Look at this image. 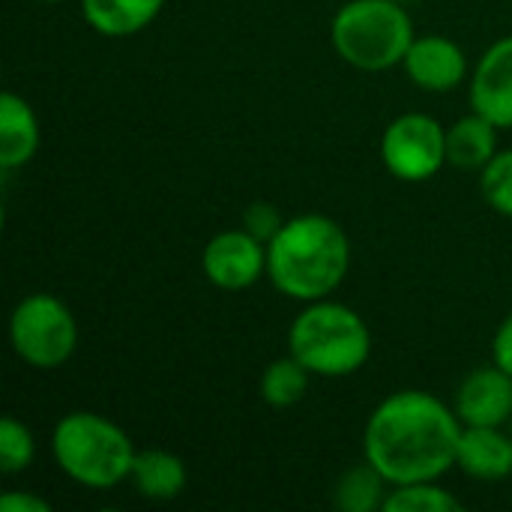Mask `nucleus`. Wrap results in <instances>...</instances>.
I'll use <instances>...</instances> for the list:
<instances>
[{"instance_id":"f257e3e1","label":"nucleus","mask_w":512,"mask_h":512,"mask_svg":"<svg viewBox=\"0 0 512 512\" xmlns=\"http://www.w3.org/2000/svg\"><path fill=\"white\" fill-rule=\"evenodd\" d=\"M462 420L426 390H396L375 405L363 429V459L390 486L441 480L456 468Z\"/></svg>"},{"instance_id":"f03ea898","label":"nucleus","mask_w":512,"mask_h":512,"mask_svg":"<svg viewBox=\"0 0 512 512\" xmlns=\"http://www.w3.org/2000/svg\"><path fill=\"white\" fill-rule=\"evenodd\" d=\"M351 270V240L327 213H300L285 219L267 243L270 285L297 303L333 297Z\"/></svg>"},{"instance_id":"7ed1b4c3","label":"nucleus","mask_w":512,"mask_h":512,"mask_svg":"<svg viewBox=\"0 0 512 512\" xmlns=\"http://www.w3.org/2000/svg\"><path fill=\"white\" fill-rule=\"evenodd\" d=\"M135 453L126 429L96 411H69L51 432V456L60 474L93 492L126 483Z\"/></svg>"},{"instance_id":"20e7f679","label":"nucleus","mask_w":512,"mask_h":512,"mask_svg":"<svg viewBox=\"0 0 512 512\" xmlns=\"http://www.w3.org/2000/svg\"><path fill=\"white\" fill-rule=\"evenodd\" d=\"M288 354L315 378L357 375L372 357V333L363 315L330 297L303 303L288 327Z\"/></svg>"},{"instance_id":"39448f33","label":"nucleus","mask_w":512,"mask_h":512,"mask_svg":"<svg viewBox=\"0 0 512 512\" xmlns=\"http://www.w3.org/2000/svg\"><path fill=\"white\" fill-rule=\"evenodd\" d=\"M414 39V18L399 0H348L330 21L336 54L360 72L402 66Z\"/></svg>"},{"instance_id":"423d86ee","label":"nucleus","mask_w":512,"mask_h":512,"mask_svg":"<svg viewBox=\"0 0 512 512\" xmlns=\"http://www.w3.org/2000/svg\"><path fill=\"white\" fill-rule=\"evenodd\" d=\"M9 345L30 369H60L78 348V321L57 294H27L9 315Z\"/></svg>"},{"instance_id":"0eeeda50","label":"nucleus","mask_w":512,"mask_h":512,"mask_svg":"<svg viewBox=\"0 0 512 512\" xmlns=\"http://www.w3.org/2000/svg\"><path fill=\"white\" fill-rule=\"evenodd\" d=\"M381 162L402 183H426L447 165V126L432 114L408 111L381 135Z\"/></svg>"},{"instance_id":"6e6552de","label":"nucleus","mask_w":512,"mask_h":512,"mask_svg":"<svg viewBox=\"0 0 512 512\" xmlns=\"http://www.w3.org/2000/svg\"><path fill=\"white\" fill-rule=\"evenodd\" d=\"M201 270L222 291H246L267 276V243L246 228L219 231L201 252Z\"/></svg>"},{"instance_id":"1a4fd4ad","label":"nucleus","mask_w":512,"mask_h":512,"mask_svg":"<svg viewBox=\"0 0 512 512\" xmlns=\"http://www.w3.org/2000/svg\"><path fill=\"white\" fill-rule=\"evenodd\" d=\"M402 69L414 87L426 93H450L468 81V54L450 36L423 33L411 42Z\"/></svg>"},{"instance_id":"9d476101","label":"nucleus","mask_w":512,"mask_h":512,"mask_svg":"<svg viewBox=\"0 0 512 512\" xmlns=\"http://www.w3.org/2000/svg\"><path fill=\"white\" fill-rule=\"evenodd\" d=\"M468 102L498 129H512V36L495 39L483 51L468 78Z\"/></svg>"},{"instance_id":"9b49d317","label":"nucleus","mask_w":512,"mask_h":512,"mask_svg":"<svg viewBox=\"0 0 512 512\" xmlns=\"http://www.w3.org/2000/svg\"><path fill=\"white\" fill-rule=\"evenodd\" d=\"M462 426H507L512 417V375L489 363L471 369L453 402Z\"/></svg>"},{"instance_id":"f8f14e48","label":"nucleus","mask_w":512,"mask_h":512,"mask_svg":"<svg viewBox=\"0 0 512 512\" xmlns=\"http://www.w3.org/2000/svg\"><path fill=\"white\" fill-rule=\"evenodd\" d=\"M456 468L477 483L512 477V432H504V426H465Z\"/></svg>"},{"instance_id":"ddd939ff","label":"nucleus","mask_w":512,"mask_h":512,"mask_svg":"<svg viewBox=\"0 0 512 512\" xmlns=\"http://www.w3.org/2000/svg\"><path fill=\"white\" fill-rule=\"evenodd\" d=\"M42 144V129L33 105L18 96L15 90H6L0 96V168L3 174L24 168L33 162Z\"/></svg>"},{"instance_id":"4468645a","label":"nucleus","mask_w":512,"mask_h":512,"mask_svg":"<svg viewBox=\"0 0 512 512\" xmlns=\"http://www.w3.org/2000/svg\"><path fill=\"white\" fill-rule=\"evenodd\" d=\"M78 6L90 30L105 39H126L147 30L165 9V0H78Z\"/></svg>"},{"instance_id":"2eb2a0df","label":"nucleus","mask_w":512,"mask_h":512,"mask_svg":"<svg viewBox=\"0 0 512 512\" xmlns=\"http://www.w3.org/2000/svg\"><path fill=\"white\" fill-rule=\"evenodd\" d=\"M129 483L147 501H174L189 486V468L177 453L150 447L135 453Z\"/></svg>"},{"instance_id":"dca6fc26","label":"nucleus","mask_w":512,"mask_h":512,"mask_svg":"<svg viewBox=\"0 0 512 512\" xmlns=\"http://www.w3.org/2000/svg\"><path fill=\"white\" fill-rule=\"evenodd\" d=\"M498 132L501 129L477 111L459 117L447 126V165L459 171H483L501 150Z\"/></svg>"},{"instance_id":"f3484780","label":"nucleus","mask_w":512,"mask_h":512,"mask_svg":"<svg viewBox=\"0 0 512 512\" xmlns=\"http://www.w3.org/2000/svg\"><path fill=\"white\" fill-rule=\"evenodd\" d=\"M387 492L390 483L384 480V474L363 459L360 465H351L348 471L339 474L330 498L333 507L342 512H378L384 510Z\"/></svg>"},{"instance_id":"a211bd4d","label":"nucleus","mask_w":512,"mask_h":512,"mask_svg":"<svg viewBox=\"0 0 512 512\" xmlns=\"http://www.w3.org/2000/svg\"><path fill=\"white\" fill-rule=\"evenodd\" d=\"M312 378L315 375L297 357L285 354L264 369V375L258 381V393L270 408H294L306 399Z\"/></svg>"},{"instance_id":"6ab92c4d","label":"nucleus","mask_w":512,"mask_h":512,"mask_svg":"<svg viewBox=\"0 0 512 512\" xmlns=\"http://www.w3.org/2000/svg\"><path fill=\"white\" fill-rule=\"evenodd\" d=\"M465 504L438 480L408 483V486H390L384 512H462Z\"/></svg>"},{"instance_id":"aec40b11","label":"nucleus","mask_w":512,"mask_h":512,"mask_svg":"<svg viewBox=\"0 0 512 512\" xmlns=\"http://www.w3.org/2000/svg\"><path fill=\"white\" fill-rule=\"evenodd\" d=\"M36 459V438L33 432L12 414L0 420V474L18 477Z\"/></svg>"},{"instance_id":"412c9836","label":"nucleus","mask_w":512,"mask_h":512,"mask_svg":"<svg viewBox=\"0 0 512 512\" xmlns=\"http://www.w3.org/2000/svg\"><path fill=\"white\" fill-rule=\"evenodd\" d=\"M480 192L495 213L512 219V147L498 150L495 159L480 171Z\"/></svg>"},{"instance_id":"4be33fe9","label":"nucleus","mask_w":512,"mask_h":512,"mask_svg":"<svg viewBox=\"0 0 512 512\" xmlns=\"http://www.w3.org/2000/svg\"><path fill=\"white\" fill-rule=\"evenodd\" d=\"M282 225H285V219H282L279 207H273L270 201H255V204H249V207L243 210V225H240V228H246V231L255 234L258 240L270 243V240L279 234Z\"/></svg>"},{"instance_id":"5701e85b","label":"nucleus","mask_w":512,"mask_h":512,"mask_svg":"<svg viewBox=\"0 0 512 512\" xmlns=\"http://www.w3.org/2000/svg\"><path fill=\"white\" fill-rule=\"evenodd\" d=\"M492 363L512 375V315H507L492 336Z\"/></svg>"},{"instance_id":"b1692460","label":"nucleus","mask_w":512,"mask_h":512,"mask_svg":"<svg viewBox=\"0 0 512 512\" xmlns=\"http://www.w3.org/2000/svg\"><path fill=\"white\" fill-rule=\"evenodd\" d=\"M0 510L3 512H51V501L39 498L33 492H6L0 498Z\"/></svg>"},{"instance_id":"393cba45","label":"nucleus","mask_w":512,"mask_h":512,"mask_svg":"<svg viewBox=\"0 0 512 512\" xmlns=\"http://www.w3.org/2000/svg\"><path fill=\"white\" fill-rule=\"evenodd\" d=\"M39 3H66V0H39Z\"/></svg>"},{"instance_id":"a878e982","label":"nucleus","mask_w":512,"mask_h":512,"mask_svg":"<svg viewBox=\"0 0 512 512\" xmlns=\"http://www.w3.org/2000/svg\"><path fill=\"white\" fill-rule=\"evenodd\" d=\"M399 3H405V6H408V3H414V0H399Z\"/></svg>"}]
</instances>
